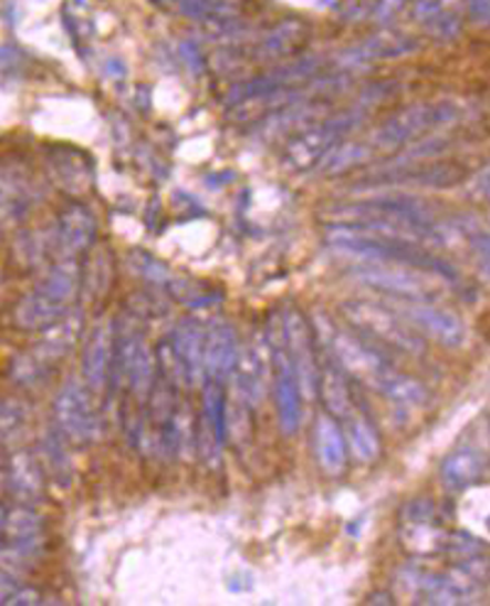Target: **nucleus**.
<instances>
[{"instance_id": "obj_33", "label": "nucleus", "mask_w": 490, "mask_h": 606, "mask_svg": "<svg viewBox=\"0 0 490 606\" xmlns=\"http://www.w3.org/2000/svg\"><path fill=\"white\" fill-rule=\"evenodd\" d=\"M167 285H169V290H173L175 300L191 307V310H197V307H211V305L223 300V295L219 290H211L209 285L197 283V280L173 278Z\"/></svg>"}, {"instance_id": "obj_41", "label": "nucleus", "mask_w": 490, "mask_h": 606, "mask_svg": "<svg viewBox=\"0 0 490 606\" xmlns=\"http://www.w3.org/2000/svg\"><path fill=\"white\" fill-rule=\"evenodd\" d=\"M407 3V0H380V8H378V18H393L397 10H400L403 6Z\"/></svg>"}, {"instance_id": "obj_17", "label": "nucleus", "mask_w": 490, "mask_h": 606, "mask_svg": "<svg viewBox=\"0 0 490 606\" xmlns=\"http://www.w3.org/2000/svg\"><path fill=\"white\" fill-rule=\"evenodd\" d=\"M204 339H207V327L199 319H181L169 335V347H173L181 369H185L187 386H201L207 381V373H204Z\"/></svg>"}, {"instance_id": "obj_10", "label": "nucleus", "mask_w": 490, "mask_h": 606, "mask_svg": "<svg viewBox=\"0 0 490 606\" xmlns=\"http://www.w3.org/2000/svg\"><path fill=\"white\" fill-rule=\"evenodd\" d=\"M319 64L322 62H319L316 57H304V60H294L282 66H275V70H270L256 79H248V82L236 84L231 91H228L226 106L233 109L238 104H246V101L275 96V94H284V91L298 89L304 82H312Z\"/></svg>"}, {"instance_id": "obj_25", "label": "nucleus", "mask_w": 490, "mask_h": 606, "mask_svg": "<svg viewBox=\"0 0 490 606\" xmlns=\"http://www.w3.org/2000/svg\"><path fill=\"white\" fill-rule=\"evenodd\" d=\"M64 312H70V307H62L60 302L50 300V297L42 295L40 290H32L15 305L13 322L15 327L25 331H38L56 322Z\"/></svg>"}, {"instance_id": "obj_38", "label": "nucleus", "mask_w": 490, "mask_h": 606, "mask_svg": "<svg viewBox=\"0 0 490 606\" xmlns=\"http://www.w3.org/2000/svg\"><path fill=\"white\" fill-rule=\"evenodd\" d=\"M48 599L40 597V592L35 587H15V592L10 594L6 604L10 606H20V604H44Z\"/></svg>"}, {"instance_id": "obj_3", "label": "nucleus", "mask_w": 490, "mask_h": 606, "mask_svg": "<svg viewBox=\"0 0 490 606\" xmlns=\"http://www.w3.org/2000/svg\"><path fill=\"white\" fill-rule=\"evenodd\" d=\"M461 109L453 101H431V104H417L397 113L390 121H385L378 131L371 133L366 141L368 151L375 153H393L397 147H405L413 141L421 138L431 131L441 129L459 121Z\"/></svg>"}, {"instance_id": "obj_24", "label": "nucleus", "mask_w": 490, "mask_h": 606, "mask_svg": "<svg viewBox=\"0 0 490 606\" xmlns=\"http://www.w3.org/2000/svg\"><path fill=\"white\" fill-rule=\"evenodd\" d=\"M306 25L298 20H288L282 25L272 28L268 35L256 44L253 57L256 62H270V60H280V57H290L298 52L302 44L306 42Z\"/></svg>"}, {"instance_id": "obj_32", "label": "nucleus", "mask_w": 490, "mask_h": 606, "mask_svg": "<svg viewBox=\"0 0 490 606\" xmlns=\"http://www.w3.org/2000/svg\"><path fill=\"white\" fill-rule=\"evenodd\" d=\"M378 393L390 398L397 405H421L427 400V388L415 381L413 376H405L400 371H395L390 379L380 386Z\"/></svg>"}, {"instance_id": "obj_31", "label": "nucleus", "mask_w": 490, "mask_h": 606, "mask_svg": "<svg viewBox=\"0 0 490 606\" xmlns=\"http://www.w3.org/2000/svg\"><path fill=\"white\" fill-rule=\"evenodd\" d=\"M400 535H403V543L417 555L441 553L444 543H447V533L435 528L431 521H427V523H405V528H403Z\"/></svg>"}, {"instance_id": "obj_44", "label": "nucleus", "mask_w": 490, "mask_h": 606, "mask_svg": "<svg viewBox=\"0 0 490 606\" xmlns=\"http://www.w3.org/2000/svg\"><path fill=\"white\" fill-rule=\"evenodd\" d=\"M6 509L3 506H0V537H3V523H6Z\"/></svg>"}, {"instance_id": "obj_13", "label": "nucleus", "mask_w": 490, "mask_h": 606, "mask_svg": "<svg viewBox=\"0 0 490 606\" xmlns=\"http://www.w3.org/2000/svg\"><path fill=\"white\" fill-rule=\"evenodd\" d=\"M113 359H116V325L104 319L91 329L82 353L84 383L94 396L104 393L111 383Z\"/></svg>"}, {"instance_id": "obj_16", "label": "nucleus", "mask_w": 490, "mask_h": 606, "mask_svg": "<svg viewBox=\"0 0 490 606\" xmlns=\"http://www.w3.org/2000/svg\"><path fill=\"white\" fill-rule=\"evenodd\" d=\"M238 357V335L233 325L216 322L207 327V339H204V373L207 381L226 383L231 379Z\"/></svg>"}, {"instance_id": "obj_8", "label": "nucleus", "mask_w": 490, "mask_h": 606, "mask_svg": "<svg viewBox=\"0 0 490 606\" xmlns=\"http://www.w3.org/2000/svg\"><path fill=\"white\" fill-rule=\"evenodd\" d=\"M353 276L363 285H371V288L393 297H405V300H435L439 292V276L435 273L395 266V263H371V266L353 270Z\"/></svg>"}, {"instance_id": "obj_2", "label": "nucleus", "mask_w": 490, "mask_h": 606, "mask_svg": "<svg viewBox=\"0 0 490 606\" xmlns=\"http://www.w3.org/2000/svg\"><path fill=\"white\" fill-rule=\"evenodd\" d=\"M346 322L356 329V335L371 339L378 347H390L409 357H421L425 353V339H421L415 327H409L405 319L390 307L366 302V300H348L341 305Z\"/></svg>"}, {"instance_id": "obj_12", "label": "nucleus", "mask_w": 490, "mask_h": 606, "mask_svg": "<svg viewBox=\"0 0 490 606\" xmlns=\"http://www.w3.org/2000/svg\"><path fill=\"white\" fill-rule=\"evenodd\" d=\"M268 373H270V347L265 335L256 331L243 349H238L236 369L231 373L233 386L241 388V393L248 398V403L258 408L268 396Z\"/></svg>"}, {"instance_id": "obj_28", "label": "nucleus", "mask_w": 490, "mask_h": 606, "mask_svg": "<svg viewBox=\"0 0 490 606\" xmlns=\"http://www.w3.org/2000/svg\"><path fill=\"white\" fill-rule=\"evenodd\" d=\"M6 543H40L44 545V521L30 503H20L6 513L3 523Z\"/></svg>"}, {"instance_id": "obj_23", "label": "nucleus", "mask_w": 490, "mask_h": 606, "mask_svg": "<svg viewBox=\"0 0 490 606\" xmlns=\"http://www.w3.org/2000/svg\"><path fill=\"white\" fill-rule=\"evenodd\" d=\"M417 50V42L407 35H395V32H383L368 42L358 44L348 52L341 54V64L344 66H361L375 60H390V57H403Z\"/></svg>"}, {"instance_id": "obj_6", "label": "nucleus", "mask_w": 490, "mask_h": 606, "mask_svg": "<svg viewBox=\"0 0 490 606\" xmlns=\"http://www.w3.org/2000/svg\"><path fill=\"white\" fill-rule=\"evenodd\" d=\"M326 222L332 226H351L368 222H425L435 224L431 209L425 202L413 197H378L353 204H336V207L324 212Z\"/></svg>"}, {"instance_id": "obj_27", "label": "nucleus", "mask_w": 490, "mask_h": 606, "mask_svg": "<svg viewBox=\"0 0 490 606\" xmlns=\"http://www.w3.org/2000/svg\"><path fill=\"white\" fill-rule=\"evenodd\" d=\"M250 410H253V405L248 403V398L241 393V388L231 383V393H228L226 398V410H223L226 440H231L236 448L241 450L250 442V438H253V418H250Z\"/></svg>"}, {"instance_id": "obj_34", "label": "nucleus", "mask_w": 490, "mask_h": 606, "mask_svg": "<svg viewBox=\"0 0 490 606\" xmlns=\"http://www.w3.org/2000/svg\"><path fill=\"white\" fill-rule=\"evenodd\" d=\"M113 283V266H111V254L106 250H98V254L88 260L86 276H82V285L88 300H101Z\"/></svg>"}, {"instance_id": "obj_30", "label": "nucleus", "mask_w": 490, "mask_h": 606, "mask_svg": "<svg viewBox=\"0 0 490 606\" xmlns=\"http://www.w3.org/2000/svg\"><path fill=\"white\" fill-rule=\"evenodd\" d=\"M181 16L201 22H228L241 13V0H173Z\"/></svg>"}, {"instance_id": "obj_35", "label": "nucleus", "mask_w": 490, "mask_h": 606, "mask_svg": "<svg viewBox=\"0 0 490 606\" xmlns=\"http://www.w3.org/2000/svg\"><path fill=\"white\" fill-rule=\"evenodd\" d=\"M30 405L22 398H3L0 400V440L13 438L18 430L28 425Z\"/></svg>"}, {"instance_id": "obj_5", "label": "nucleus", "mask_w": 490, "mask_h": 606, "mask_svg": "<svg viewBox=\"0 0 490 606\" xmlns=\"http://www.w3.org/2000/svg\"><path fill=\"white\" fill-rule=\"evenodd\" d=\"M368 111L371 109L363 106L358 101L356 106L344 111V113H338V116L326 119L322 123L312 125V129L302 131L300 135H294L288 145V151H284V163L294 170L316 167L334 145H338L348 133L356 131L358 125L366 121Z\"/></svg>"}, {"instance_id": "obj_14", "label": "nucleus", "mask_w": 490, "mask_h": 606, "mask_svg": "<svg viewBox=\"0 0 490 606\" xmlns=\"http://www.w3.org/2000/svg\"><path fill=\"white\" fill-rule=\"evenodd\" d=\"M226 393L223 383L207 381L204 386V398H201V415L197 420V440H194V448L204 456L207 462H219L223 442H226Z\"/></svg>"}, {"instance_id": "obj_42", "label": "nucleus", "mask_w": 490, "mask_h": 606, "mask_svg": "<svg viewBox=\"0 0 490 606\" xmlns=\"http://www.w3.org/2000/svg\"><path fill=\"white\" fill-rule=\"evenodd\" d=\"M368 604H395V599L390 597V594L378 592V594H373V597H368Z\"/></svg>"}, {"instance_id": "obj_40", "label": "nucleus", "mask_w": 490, "mask_h": 606, "mask_svg": "<svg viewBox=\"0 0 490 606\" xmlns=\"http://www.w3.org/2000/svg\"><path fill=\"white\" fill-rule=\"evenodd\" d=\"M471 10V18L476 22H486L488 20V0H466Z\"/></svg>"}, {"instance_id": "obj_15", "label": "nucleus", "mask_w": 490, "mask_h": 606, "mask_svg": "<svg viewBox=\"0 0 490 606\" xmlns=\"http://www.w3.org/2000/svg\"><path fill=\"white\" fill-rule=\"evenodd\" d=\"M82 335H84V315L79 310L64 312L56 322L42 329V339L30 351L35 353L42 363H48L50 369H56V363L70 357V353L76 349Z\"/></svg>"}, {"instance_id": "obj_18", "label": "nucleus", "mask_w": 490, "mask_h": 606, "mask_svg": "<svg viewBox=\"0 0 490 606\" xmlns=\"http://www.w3.org/2000/svg\"><path fill=\"white\" fill-rule=\"evenodd\" d=\"M96 219L86 207H70L54 226V250L62 260H74L94 244Z\"/></svg>"}, {"instance_id": "obj_43", "label": "nucleus", "mask_w": 490, "mask_h": 606, "mask_svg": "<svg viewBox=\"0 0 490 606\" xmlns=\"http://www.w3.org/2000/svg\"><path fill=\"white\" fill-rule=\"evenodd\" d=\"M8 494V476H6V469H0V499H3Z\"/></svg>"}, {"instance_id": "obj_21", "label": "nucleus", "mask_w": 490, "mask_h": 606, "mask_svg": "<svg viewBox=\"0 0 490 606\" xmlns=\"http://www.w3.org/2000/svg\"><path fill=\"white\" fill-rule=\"evenodd\" d=\"M488 469V456L483 450L471 448V444H463V448L453 450L447 460L439 466V476L447 489L451 491H463L481 482Z\"/></svg>"}, {"instance_id": "obj_36", "label": "nucleus", "mask_w": 490, "mask_h": 606, "mask_svg": "<svg viewBox=\"0 0 490 606\" xmlns=\"http://www.w3.org/2000/svg\"><path fill=\"white\" fill-rule=\"evenodd\" d=\"M128 263H131V270L135 273V276H140L145 280L157 283V285H167L169 280H173L169 270L163 266V263L155 260L150 254H131Z\"/></svg>"}, {"instance_id": "obj_19", "label": "nucleus", "mask_w": 490, "mask_h": 606, "mask_svg": "<svg viewBox=\"0 0 490 606\" xmlns=\"http://www.w3.org/2000/svg\"><path fill=\"white\" fill-rule=\"evenodd\" d=\"M314 450H316L319 466H322L324 474L341 476L346 472L348 444H346V438H344V430H341L338 422L329 413L316 418Z\"/></svg>"}, {"instance_id": "obj_37", "label": "nucleus", "mask_w": 490, "mask_h": 606, "mask_svg": "<svg viewBox=\"0 0 490 606\" xmlns=\"http://www.w3.org/2000/svg\"><path fill=\"white\" fill-rule=\"evenodd\" d=\"M435 513H437V506L429 499H415L403 509V518L405 523H427V521H435Z\"/></svg>"}, {"instance_id": "obj_22", "label": "nucleus", "mask_w": 490, "mask_h": 606, "mask_svg": "<svg viewBox=\"0 0 490 606\" xmlns=\"http://www.w3.org/2000/svg\"><path fill=\"white\" fill-rule=\"evenodd\" d=\"M316 393H322L326 413L334 420H346L353 410H356V400H353L348 376L338 369V366L324 357L322 373H319Z\"/></svg>"}, {"instance_id": "obj_1", "label": "nucleus", "mask_w": 490, "mask_h": 606, "mask_svg": "<svg viewBox=\"0 0 490 606\" xmlns=\"http://www.w3.org/2000/svg\"><path fill=\"white\" fill-rule=\"evenodd\" d=\"M329 242H332V246L341 250V254L356 256L368 263H395V266H409V268L435 273V276L444 280L456 278V270L447 260H441L439 256H431L429 250H425L421 246L371 234L366 232V228L332 226V236H329Z\"/></svg>"}, {"instance_id": "obj_4", "label": "nucleus", "mask_w": 490, "mask_h": 606, "mask_svg": "<svg viewBox=\"0 0 490 606\" xmlns=\"http://www.w3.org/2000/svg\"><path fill=\"white\" fill-rule=\"evenodd\" d=\"M265 339L270 347V373H272V393H275L278 420L282 434L292 438L302 422V396L294 376L288 347H284V325L282 315H272L265 327Z\"/></svg>"}, {"instance_id": "obj_20", "label": "nucleus", "mask_w": 490, "mask_h": 606, "mask_svg": "<svg viewBox=\"0 0 490 606\" xmlns=\"http://www.w3.org/2000/svg\"><path fill=\"white\" fill-rule=\"evenodd\" d=\"M8 494L18 503H38L44 496V469L32 452H15L6 469Z\"/></svg>"}, {"instance_id": "obj_7", "label": "nucleus", "mask_w": 490, "mask_h": 606, "mask_svg": "<svg viewBox=\"0 0 490 606\" xmlns=\"http://www.w3.org/2000/svg\"><path fill=\"white\" fill-rule=\"evenodd\" d=\"M54 420L66 442H94L101 432V418L94 405V393L84 381L66 379L54 400Z\"/></svg>"}, {"instance_id": "obj_26", "label": "nucleus", "mask_w": 490, "mask_h": 606, "mask_svg": "<svg viewBox=\"0 0 490 606\" xmlns=\"http://www.w3.org/2000/svg\"><path fill=\"white\" fill-rule=\"evenodd\" d=\"M344 425H346L344 438L348 440V450L353 452V456H356V460L363 464H373L375 460H378L380 452H383V444H380L378 430H375L371 418L363 415L356 408L344 420Z\"/></svg>"}, {"instance_id": "obj_29", "label": "nucleus", "mask_w": 490, "mask_h": 606, "mask_svg": "<svg viewBox=\"0 0 490 606\" xmlns=\"http://www.w3.org/2000/svg\"><path fill=\"white\" fill-rule=\"evenodd\" d=\"M42 469L50 474L60 486L72 484V456L66 448V438L60 430H50L42 440Z\"/></svg>"}, {"instance_id": "obj_39", "label": "nucleus", "mask_w": 490, "mask_h": 606, "mask_svg": "<svg viewBox=\"0 0 490 606\" xmlns=\"http://www.w3.org/2000/svg\"><path fill=\"white\" fill-rule=\"evenodd\" d=\"M18 582H20V577H15V575H10V572L0 569V604H6V599L10 597V594L15 592Z\"/></svg>"}, {"instance_id": "obj_9", "label": "nucleus", "mask_w": 490, "mask_h": 606, "mask_svg": "<svg viewBox=\"0 0 490 606\" xmlns=\"http://www.w3.org/2000/svg\"><path fill=\"white\" fill-rule=\"evenodd\" d=\"M395 312L409 327H415L419 335L431 337L444 347H463L466 337H469L463 319L447 310V307L437 305L435 300H405V297H395Z\"/></svg>"}, {"instance_id": "obj_11", "label": "nucleus", "mask_w": 490, "mask_h": 606, "mask_svg": "<svg viewBox=\"0 0 490 606\" xmlns=\"http://www.w3.org/2000/svg\"><path fill=\"white\" fill-rule=\"evenodd\" d=\"M282 325H284V347H288L294 376H298L300 396L302 400L310 403V400L316 398V386H319V363H316V345H314L312 327L304 319V315H300L298 310L284 312Z\"/></svg>"}]
</instances>
